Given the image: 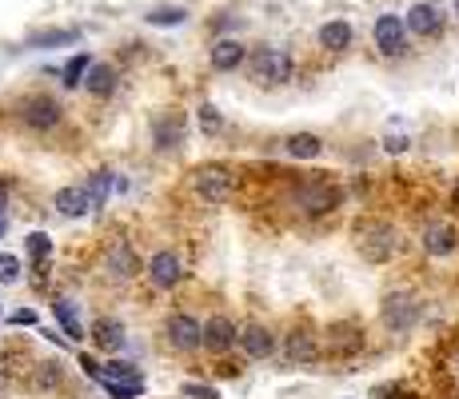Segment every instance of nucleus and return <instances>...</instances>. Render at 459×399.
Listing matches in <instances>:
<instances>
[{"instance_id":"ddd939ff","label":"nucleus","mask_w":459,"mask_h":399,"mask_svg":"<svg viewBox=\"0 0 459 399\" xmlns=\"http://www.w3.org/2000/svg\"><path fill=\"white\" fill-rule=\"evenodd\" d=\"M184 140H188V120H184V112H160V117L152 120L156 152H176Z\"/></svg>"},{"instance_id":"bb28decb","label":"nucleus","mask_w":459,"mask_h":399,"mask_svg":"<svg viewBox=\"0 0 459 399\" xmlns=\"http://www.w3.org/2000/svg\"><path fill=\"white\" fill-rule=\"evenodd\" d=\"M144 21L152 29H176V24H188V8L184 4H156L144 13Z\"/></svg>"},{"instance_id":"4be33fe9","label":"nucleus","mask_w":459,"mask_h":399,"mask_svg":"<svg viewBox=\"0 0 459 399\" xmlns=\"http://www.w3.org/2000/svg\"><path fill=\"white\" fill-rule=\"evenodd\" d=\"M52 316H56L60 332H65L68 340H84V324H81V308H76V299L56 296L52 299Z\"/></svg>"},{"instance_id":"c756f323","label":"nucleus","mask_w":459,"mask_h":399,"mask_svg":"<svg viewBox=\"0 0 459 399\" xmlns=\"http://www.w3.org/2000/svg\"><path fill=\"white\" fill-rule=\"evenodd\" d=\"M359 348H364V332L356 324L332 327V351H359Z\"/></svg>"},{"instance_id":"58836bf2","label":"nucleus","mask_w":459,"mask_h":399,"mask_svg":"<svg viewBox=\"0 0 459 399\" xmlns=\"http://www.w3.org/2000/svg\"><path fill=\"white\" fill-rule=\"evenodd\" d=\"M8 327H37V312H32V308H16V312L8 316Z\"/></svg>"},{"instance_id":"f03ea898","label":"nucleus","mask_w":459,"mask_h":399,"mask_svg":"<svg viewBox=\"0 0 459 399\" xmlns=\"http://www.w3.org/2000/svg\"><path fill=\"white\" fill-rule=\"evenodd\" d=\"M351 244H356V252L364 256L368 264H387V260H395V252H400V232H395L387 220L364 216L356 228H351Z\"/></svg>"},{"instance_id":"412c9836","label":"nucleus","mask_w":459,"mask_h":399,"mask_svg":"<svg viewBox=\"0 0 459 399\" xmlns=\"http://www.w3.org/2000/svg\"><path fill=\"white\" fill-rule=\"evenodd\" d=\"M88 335H92V343L100 351H120V348H125V324H120V319H112V316L92 319Z\"/></svg>"},{"instance_id":"f8f14e48","label":"nucleus","mask_w":459,"mask_h":399,"mask_svg":"<svg viewBox=\"0 0 459 399\" xmlns=\"http://www.w3.org/2000/svg\"><path fill=\"white\" fill-rule=\"evenodd\" d=\"M104 272H108V280L128 283V280H136L140 272H144V264H140L136 247L125 244V239H117V244H112L108 252H104Z\"/></svg>"},{"instance_id":"b1692460","label":"nucleus","mask_w":459,"mask_h":399,"mask_svg":"<svg viewBox=\"0 0 459 399\" xmlns=\"http://www.w3.org/2000/svg\"><path fill=\"white\" fill-rule=\"evenodd\" d=\"M81 40V29H40L24 40V48H65V44H76Z\"/></svg>"},{"instance_id":"0eeeda50","label":"nucleus","mask_w":459,"mask_h":399,"mask_svg":"<svg viewBox=\"0 0 459 399\" xmlns=\"http://www.w3.org/2000/svg\"><path fill=\"white\" fill-rule=\"evenodd\" d=\"M144 276L152 283L156 291H172L180 288L184 276H188V268H184V256L172 252V247H160V252H152V260L144 264Z\"/></svg>"},{"instance_id":"2f4dec72","label":"nucleus","mask_w":459,"mask_h":399,"mask_svg":"<svg viewBox=\"0 0 459 399\" xmlns=\"http://www.w3.org/2000/svg\"><path fill=\"white\" fill-rule=\"evenodd\" d=\"M200 128H204V136H216L224 128V117H220L216 104H200Z\"/></svg>"},{"instance_id":"a211bd4d","label":"nucleus","mask_w":459,"mask_h":399,"mask_svg":"<svg viewBox=\"0 0 459 399\" xmlns=\"http://www.w3.org/2000/svg\"><path fill=\"white\" fill-rule=\"evenodd\" d=\"M208 60H212V68H216V73H236V68L248 65V48H244L236 37H216Z\"/></svg>"},{"instance_id":"aec40b11","label":"nucleus","mask_w":459,"mask_h":399,"mask_svg":"<svg viewBox=\"0 0 459 399\" xmlns=\"http://www.w3.org/2000/svg\"><path fill=\"white\" fill-rule=\"evenodd\" d=\"M84 88H88V96H96V100H108V96L120 88L117 65H104V60H96V65L88 68V76H84Z\"/></svg>"},{"instance_id":"2eb2a0df","label":"nucleus","mask_w":459,"mask_h":399,"mask_svg":"<svg viewBox=\"0 0 459 399\" xmlns=\"http://www.w3.org/2000/svg\"><path fill=\"white\" fill-rule=\"evenodd\" d=\"M284 360L292 363V368H312V363L320 360V340H316L307 327H292V332L284 335Z\"/></svg>"},{"instance_id":"20e7f679","label":"nucleus","mask_w":459,"mask_h":399,"mask_svg":"<svg viewBox=\"0 0 459 399\" xmlns=\"http://www.w3.org/2000/svg\"><path fill=\"white\" fill-rule=\"evenodd\" d=\"M423 319V299L411 288H392L384 299H379V324L392 335H408Z\"/></svg>"},{"instance_id":"393cba45","label":"nucleus","mask_w":459,"mask_h":399,"mask_svg":"<svg viewBox=\"0 0 459 399\" xmlns=\"http://www.w3.org/2000/svg\"><path fill=\"white\" fill-rule=\"evenodd\" d=\"M284 152L292 160H316L324 152V140L316 136V132H292V136L284 140Z\"/></svg>"},{"instance_id":"9d476101","label":"nucleus","mask_w":459,"mask_h":399,"mask_svg":"<svg viewBox=\"0 0 459 399\" xmlns=\"http://www.w3.org/2000/svg\"><path fill=\"white\" fill-rule=\"evenodd\" d=\"M164 335H168V343H172L176 351H196V348H204V324H200L196 316H188V312H172L168 316V324H164Z\"/></svg>"},{"instance_id":"5701e85b","label":"nucleus","mask_w":459,"mask_h":399,"mask_svg":"<svg viewBox=\"0 0 459 399\" xmlns=\"http://www.w3.org/2000/svg\"><path fill=\"white\" fill-rule=\"evenodd\" d=\"M52 208L60 212V216H68V220H76V216H88V192H84V184H73V188H60L56 192V200H52Z\"/></svg>"},{"instance_id":"6ab92c4d","label":"nucleus","mask_w":459,"mask_h":399,"mask_svg":"<svg viewBox=\"0 0 459 399\" xmlns=\"http://www.w3.org/2000/svg\"><path fill=\"white\" fill-rule=\"evenodd\" d=\"M236 335H240V327L232 324L228 316H212L204 324V348L212 356H224V351L236 348Z\"/></svg>"},{"instance_id":"f704fd0d","label":"nucleus","mask_w":459,"mask_h":399,"mask_svg":"<svg viewBox=\"0 0 459 399\" xmlns=\"http://www.w3.org/2000/svg\"><path fill=\"white\" fill-rule=\"evenodd\" d=\"M180 395L184 399H220L216 387H208V384H196V379H188V384L180 387Z\"/></svg>"},{"instance_id":"6e6552de","label":"nucleus","mask_w":459,"mask_h":399,"mask_svg":"<svg viewBox=\"0 0 459 399\" xmlns=\"http://www.w3.org/2000/svg\"><path fill=\"white\" fill-rule=\"evenodd\" d=\"M192 184H196V196L204 204H228L236 196V172L224 164L216 168H200L196 176H192Z\"/></svg>"},{"instance_id":"cd10ccee","label":"nucleus","mask_w":459,"mask_h":399,"mask_svg":"<svg viewBox=\"0 0 459 399\" xmlns=\"http://www.w3.org/2000/svg\"><path fill=\"white\" fill-rule=\"evenodd\" d=\"M92 65H96V60L88 56V52H76V56H68L65 68H60V84H65V88H81Z\"/></svg>"},{"instance_id":"c9c22d12","label":"nucleus","mask_w":459,"mask_h":399,"mask_svg":"<svg viewBox=\"0 0 459 399\" xmlns=\"http://www.w3.org/2000/svg\"><path fill=\"white\" fill-rule=\"evenodd\" d=\"M411 148V136H403V132H392V136H384V152L387 156H403Z\"/></svg>"},{"instance_id":"c03bdc74","label":"nucleus","mask_w":459,"mask_h":399,"mask_svg":"<svg viewBox=\"0 0 459 399\" xmlns=\"http://www.w3.org/2000/svg\"><path fill=\"white\" fill-rule=\"evenodd\" d=\"M452 13H455V21H459V0H452Z\"/></svg>"},{"instance_id":"4468645a","label":"nucleus","mask_w":459,"mask_h":399,"mask_svg":"<svg viewBox=\"0 0 459 399\" xmlns=\"http://www.w3.org/2000/svg\"><path fill=\"white\" fill-rule=\"evenodd\" d=\"M125 188H128V180H125L120 172H112V168H96V172H88V180H84L88 208L100 212L104 204H108L112 192H125Z\"/></svg>"},{"instance_id":"37998d69","label":"nucleus","mask_w":459,"mask_h":399,"mask_svg":"<svg viewBox=\"0 0 459 399\" xmlns=\"http://www.w3.org/2000/svg\"><path fill=\"white\" fill-rule=\"evenodd\" d=\"M4 232H8V220H4V216H0V236H4Z\"/></svg>"},{"instance_id":"c85d7f7f","label":"nucleus","mask_w":459,"mask_h":399,"mask_svg":"<svg viewBox=\"0 0 459 399\" xmlns=\"http://www.w3.org/2000/svg\"><path fill=\"white\" fill-rule=\"evenodd\" d=\"M144 384V376H140V368L136 363H128V360H112V363H104V384Z\"/></svg>"},{"instance_id":"1a4fd4ad","label":"nucleus","mask_w":459,"mask_h":399,"mask_svg":"<svg viewBox=\"0 0 459 399\" xmlns=\"http://www.w3.org/2000/svg\"><path fill=\"white\" fill-rule=\"evenodd\" d=\"M403 24H408V32L416 40H436V37H444L447 16H444V8L431 4V0H416V4L403 13Z\"/></svg>"},{"instance_id":"ea45409f","label":"nucleus","mask_w":459,"mask_h":399,"mask_svg":"<svg viewBox=\"0 0 459 399\" xmlns=\"http://www.w3.org/2000/svg\"><path fill=\"white\" fill-rule=\"evenodd\" d=\"M4 208H8V180H0V216H4Z\"/></svg>"},{"instance_id":"e433bc0d","label":"nucleus","mask_w":459,"mask_h":399,"mask_svg":"<svg viewBox=\"0 0 459 399\" xmlns=\"http://www.w3.org/2000/svg\"><path fill=\"white\" fill-rule=\"evenodd\" d=\"M236 29H244V16H232V13H224V16H212V32H236Z\"/></svg>"},{"instance_id":"a878e982","label":"nucleus","mask_w":459,"mask_h":399,"mask_svg":"<svg viewBox=\"0 0 459 399\" xmlns=\"http://www.w3.org/2000/svg\"><path fill=\"white\" fill-rule=\"evenodd\" d=\"M60 384H65V363H60V360H44V363H37V371H32V387H37L40 395L56 392Z\"/></svg>"},{"instance_id":"79ce46f5","label":"nucleus","mask_w":459,"mask_h":399,"mask_svg":"<svg viewBox=\"0 0 459 399\" xmlns=\"http://www.w3.org/2000/svg\"><path fill=\"white\" fill-rule=\"evenodd\" d=\"M452 204H455V208H459V180H455V188H452Z\"/></svg>"},{"instance_id":"9b49d317","label":"nucleus","mask_w":459,"mask_h":399,"mask_svg":"<svg viewBox=\"0 0 459 399\" xmlns=\"http://www.w3.org/2000/svg\"><path fill=\"white\" fill-rule=\"evenodd\" d=\"M420 247H423V256H431V260H447V256L459 247V228L447 224V220H431V224H423V232H420Z\"/></svg>"},{"instance_id":"7ed1b4c3","label":"nucleus","mask_w":459,"mask_h":399,"mask_svg":"<svg viewBox=\"0 0 459 399\" xmlns=\"http://www.w3.org/2000/svg\"><path fill=\"white\" fill-rule=\"evenodd\" d=\"M248 76L260 88H280L296 76V60L288 48H276V44H260V48L248 52Z\"/></svg>"},{"instance_id":"f3484780","label":"nucleus","mask_w":459,"mask_h":399,"mask_svg":"<svg viewBox=\"0 0 459 399\" xmlns=\"http://www.w3.org/2000/svg\"><path fill=\"white\" fill-rule=\"evenodd\" d=\"M236 348H240L248 360H268L272 351H276V335H272L264 324H244L240 335H236Z\"/></svg>"},{"instance_id":"72a5a7b5","label":"nucleus","mask_w":459,"mask_h":399,"mask_svg":"<svg viewBox=\"0 0 459 399\" xmlns=\"http://www.w3.org/2000/svg\"><path fill=\"white\" fill-rule=\"evenodd\" d=\"M21 280V260L13 252H0V283H16Z\"/></svg>"},{"instance_id":"39448f33","label":"nucleus","mask_w":459,"mask_h":399,"mask_svg":"<svg viewBox=\"0 0 459 399\" xmlns=\"http://www.w3.org/2000/svg\"><path fill=\"white\" fill-rule=\"evenodd\" d=\"M408 24H403V16L400 13H379L376 16V24H372V40H376V52L384 60H400V56H408Z\"/></svg>"},{"instance_id":"f257e3e1","label":"nucleus","mask_w":459,"mask_h":399,"mask_svg":"<svg viewBox=\"0 0 459 399\" xmlns=\"http://www.w3.org/2000/svg\"><path fill=\"white\" fill-rule=\"evenodd\" d=\"M288 204H292L299 216L320 220V216H332V212L343 204V188L335 180H328V176H304V180L292 184Z\"/></svg>"},{"instance_id":"dca6fc26","label":"nucleus","mask_w":459,"mask_h":399,"mask_svg":"<svg viewBox=\"0 0 459 399\" xmlns=\"http://www.w3.org/2000/svg\"><path fill=\"white\" fill-rule=\"evenodd\" d=\"M351 40H356V29H351V21H343V16H332V21H324L320 32H316V44H320L324 52H332V56L348 52Z\"/></svg>"},{"instance_id":"473e14b6","label":"nucleus","mask_w":459,"mask_h":399,"mask_svg":"<svg viewBox=\"0 0 459 399\" xmlns=\"http://www.w3.org/2000/svg\"><path fill=\"white\" fill-rule=\"evenodd\" d=\"M100 387L112 399H140V395H144V384H112V379H108V384H100Z\"/></svg>"},{"instance_id":"4c0bfd02","label":"nucleus","mask_w":459,"mask_h":399,"mask_svg":"<svg viewBox=\"0 0 459 399\" xmlns=\"http://www.w3.org/2000/svg\"><path fill=\"white\" fill-rule=\"evenodd\" d=\"M76 363H81V371H84L88 379H96V384H104V363H100V360H92V356H88V351H84V356L76 360Z\"/></svg>"},{"instance_id":"a19ab883","label":"nucleus","mask_w":459,"mask_h":399,"mask_svg":"<svg viewBox=\"0 0 459 399\" xmlns=\"http://www.w3.org/2000/svg\"><path fill=\"white\" fill-rule=\"evenodd\" d=\"M452 371L459 376V343H455V351H452Z\"/></svg>"},{"instance_id":"423d86ee","label":"nucleus","mask_w":459,"mask_h":399,"mask_svg":"<svg viewBox=\"0 0 459 399\" xmlns=\"http://www.w3.org/2000/svg\"><path fill=\"white\" fill-rule=\"evenodd\" d=\"M60 120H65V104L56 100V96H48V92H37V96H24L21 100V124L29 132H52V128H60Z\"/></svg>"},{"instance_id":"7c9ffc66","label":"nucleus","mask_w":459,"mask_h":399,"mask_svg":"<svg viewBox=\"0 0 459 399\" xmlns=\"http://www.w3.org/2000/svg\"><path fill=\"white\" fill-rule=\"evenodd\" d=\"M24 247H29L32 264H37V272H40L44 264H48V256H52V239L44 232H32V236H24Z\"/></svg>"}]
</instances>
